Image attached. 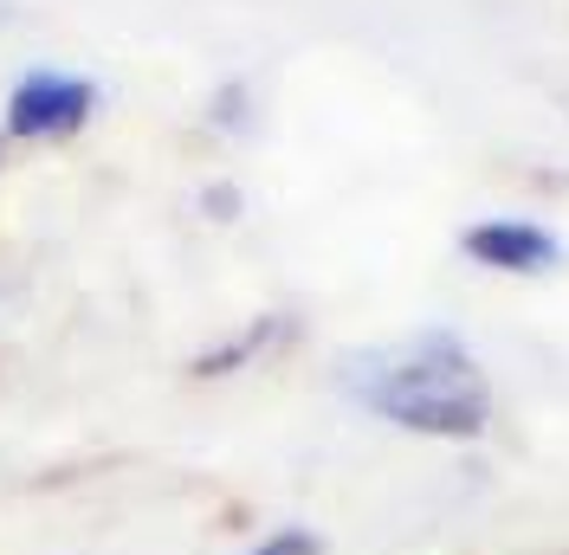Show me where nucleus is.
<instances>
[{
    "mask_svg": "<svg viewBox=\"0 0 569 555\" xmlns=\"http://www.w3.org/2000/svg\"><path fill=\"white\" fill-rule=\"evenodd\" d=\"M343 394L415 440L466 446L486 440L492 426V382L453 330H421L401 343L343 355Z\"/></svg>",
    "mask_w": 569,
    "mask_h": 555,
    "instance_id": "nucleus-1",
    "label": "nucleus"
},
{
    "mask_svg": "<svg viewBox=\"0 0 569 555\" xmlns=\"http://www.w3.org/2000/svg\"><path fill=\"white\" fill-rule=\"evenodd\" d=\"M98 110V84L91 78H71V71H27L7 98V137L20 142H52L84 130Z\"/></svg>",
    "mask_w": 569,
    "mask_h": 555,
    "instance_id": "nucleus-2",
    "label": "nucleus"
},
{
    "mask_svg": "<svg viewBox=\"0 0 569 555\" xmlns=\"http://www.w3.org/2000/svg\"><path fill=\"white\" fill-rule=\"evenodd\" d=\"M247 555H323V536H311V529H298V523H284V529H272L259 549Z\"/></svg>",
    "mask_w": 569,
    "mask_h": 555,
    "instance_id": "nucleus-4",
    "label": "nucleus"
},
{
    "mask_svg": "<svg viewBox=\"0 0 569 555\" xmlns=\"http://www.w3.org/2000/svg\"><path fill=\"white\" fill-rule=\"evenodd\" d=\"M460 252L472 259V265H486V272L537 278V272H550V265L563 259V240H557L550 226L525 220V213H492V220H479V226L460 233Z\"/></svg>",
    "mask_w": 569,
    "mask_h": 555,
    "instance_id": "nucleus-3",
    "label": "nucleus"
}]
</instances>
